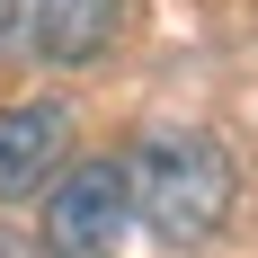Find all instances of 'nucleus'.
<instances>
[{
  "label": "nucleus",
  "mask_w": 258,
  "mask_h": 258,
  "mask_svg": "<svg viewBox=\"0 0 258 258\" xmlns=\"http://www.w3.org/2000/svg\"><path fill=\"white\" fill-rule=\"evenodd\" d=\"M125 205L160 249H205L240 205V160L205 125H152L125 160Z\"/></svg>",
  "instance_id": "nucleus-1"
},
{
  "label": "nucleus",
  "mask_w": 258,
  "mask_h": 258,
  "mask_svg": "<svg viewBox=\"0 0 258 258\" xmlns=\"http://www.w3.org/2000/svg\"><path fill=\"white\" fill-rule=\"evenodd\" d=\"M125 223H134L125 160H80V169H62L45 187V232H36V249L45 258H116Z\"/></svg>",
  "instance_id": "nucleus-2"
},
{
  "label": "nucleus",
  "mask_w": 258,
  "mask_h": 258,
  "mask_svg": "<svg viewBox=\"0 0 258 258\" xmlns=\"http://www.w3.org/2000/svg\"><path fill=\"white\" fill-rule=\"evenodd\" d=\"M125 0H0V45L36 62H98Z\"/></svg>",
  "instance_id": "nucleus-3"
},
{
  "label": "nucleus",
  "mask_w": 258,
  "mask_h": 258,
  "mask_svg": "<svg viewBox=\"0 0 258 258\" xmlns=\"http://www.w3.org/2000/svg\"><path fill=\"white\" fill-rule=\"evenodd\" d=\"M62 152H72V107L62 98L0 107V196H36L45 178H62Z\"/></svg>",
  "instance_id": "nucleus-4"
},
{
  "label": "nucleus",
  "mask_w": 258,
  "mask_h": 258,
  "mask_svg": "<svg viewBox=\"0 0 258 258\" xmlns=\"http://www.w3.org/2000/svg\"><path fill=\"white\" fill-rule=\"evenodd\" d=\"M0 258H45V249H36L27 232H9V223H0Z\"/></svg>",
  "instance_id": "nucleus-5"
}]
</instances>
